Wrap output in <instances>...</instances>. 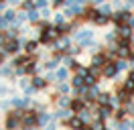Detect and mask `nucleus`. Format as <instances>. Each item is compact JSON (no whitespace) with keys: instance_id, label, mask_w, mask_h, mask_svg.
<instances>
[{"instance_id":"1","label":"nucleus","mask_w":134,"mask_h":130,"mask_svg":"<svg viewBox=\"0 0 134 130\" xmlns=\"http://www.w3.org/2000/svg\"><path fill=\"white\" fill-rule=\"evenodd\" d=\"M23 112L25 110H12L6 114V120H4V128L6 130H18L20 128V120H23Z\"/></svg>"},{"instance_id":"2","label":"nucleus","mask_w":134,"mask_h":130,"mask_svg":"<svg viewBox=\"0 0 134 130\" xmlns=\"http://www.w3.org/2000/svg\"><path fill=\"white\" fill-rule=\"evenodd\" d=\"M25 39H20V37H16V39H8L6 43H4V47H2V51L6 53V55H16L20 49L25 47Z\"/></svg>"},{"instance_id":"3","label":"nucleus","mask_w":134,"mask_h":130,"mask_svg":"<svg viewBox=\"0 0 134 130\" xmlns=\"http://www.w3.org/2000/svg\"><path fill=\"white\" fill-rule=\"evenodd\" d=\"M75 43H77V47H90L93 43V31H90V29H79V31L75 32Z\"/></svg>"},{"instance_id":"4","label":"nucleus","mask_w":134,"mask_h":130,"mask_svg":"<svg viewBox=\"0 0 134 130\" xmlns=\"http://www.w3.org/2000/svg\"><path fill=\"white\" fill-rule=\"evenodd\" d=\"M130 18H132V12L130 10H116V12H112V16H110V20L116 24V26H120V24H128L130 23Z\"/></svg>"},{"instance_id":"5","label":"nucleus","mask_w":134,"mask_h":130,"mask_svg":"<svg viewBox=\"0 0 134 130\" xmlns=\"http://www.w3.org/2000/svg\"><path fill=\"white\" fill-rule=\"evenodd\" d=\"M37 118H39V112H37V110H25V112H23L20 126H23V128H35V126H37Z\"/></svg>"},{"instance_id":"6","label":"nucleus","mask_w":134,"mask_h":130,"mask_svg":"<svg viewBox=\"0 0 134 130\" xmlns=\"http://www.w3.org/2000/svg\"><path fill=\"white\" fill-rule=\"evenodd\" d=\"M116 39L118 41H126V43H128V41H130V37H132L134 35V29L132 26H130V24H120V26H116Z\"/></svg>"},{"instance_id":"7","label":"nucleus","mask_w":134,"mask_h":130,"mask_svg":"<svg viewBox=\"0 0 134 130\" xmlns=\"http://www.w3.org/2000/svg\"><path fill=\"white\" fill-rule=\"evenodd\" d=\"M31 104H33V102H31V98H29V96H16V98L10 100V106H14L16 110H26Z\"/></svg>"},{"instance_id":"8","label":"nucleus","mask_w":134,"mask_h":130,"mask_svg":"<svg viewBox=\"0 0 134 130\" xmlns=\"http://www.w3.org/2000/svg\"><path fill=\"white\" fill-rule=\"evenodd\" d=\"M65 126H67L69 130H81V128L85 126V122L81 120L77 114H73V116H69V118L65 120Z\"/></svg>"},{"instance_id":"9","label":"nucleus","mask_w":134,"mask_h":130,"mask_svg":"<svg viewBox=\"0 0 134 130\" xmlns=\"http://www.w3.org/2000/svg\"><path fill=\"white\" fill-rule=\"evenodd\" d=\"M33 61H37V55H16L14 57V61H12V67H25V65L33 63Z\"/></svg>"},{"instance_id":"10","label":"nucleus","mask_w":134,"mask_h":130,"mask_svg":"<svg viewBox=\"0 0 134 130\" xmlns=\"http://www.w3.org/2000/svg\"><path fill=\"white\" fill-rule=\"evenodd\" d=\"M118 75V69L116 65H114V61H108V63L102 67V77H106V79H114Z\"/></svg>"},{"instance_id":"11","label":"nucleus","mask_w":134,"mask_h":130,"mask_svg":"<svg viewBox=\"0 0 134 130\" xmlns=\"http://www.w3.org/2000/svg\"><path fill=\"white\" fill-rule=\"evenodd\" d=\"M108 61H110V59H108V55L104 53V49H102V51H98V53H93V57H92V65L100 67V69L108 63Z\"/></svg>"},{"instance_id":"12","label":"nucleus","mask_w":134,"mask_h":130,"mask_svg":"<svg viewBox=\"0 0 134 130\" xmlns=\"http://www.w3.org/2000/svg\"><path fill=\"white\" fill-rule=\"evenodd\" d=\"M112 114H114V110H112L110 106H98V108H96V118H100V120H104V122L108 120Z\"/></svg>"},{"instance_id":"13","label":"nucleus","mask_w":134,"mask_h":130,"mask_svg":"<svg viewBox=\"0 0 134 130\" xmlns=\"http://www.w3.org/2000/svg\"><path fill=\"white\" fill-rule=\"evenodd\" d=\"M83 108H85V102L81 100V98H71V104H69V110H71V114H79Z\"/></svg>"},{"instance_id":"14","label":"nucleus","mask_w":134,"mask_h":130,"mask_svg":"<svg viewBox=\"0 0 134 130\" xmlns=\"http://www.w3.org/2000/svg\"><path fill=\"white\" fill-rule=\"evenodd\" d=\"M55 120V114H49V112H39V118H37V126H47L49 122Z\"/></svg>"},{"instance_id":"15","label":"nucleus","mask_w":134,"mask_h":130,"mask_svg":"<svg viewBox=\"0 0 134 130\" xmlns=\"http://www.w3.org/2000/svg\"><path fill=\"white\" fill-rule=\"evenodd\" d=\"M31 85L39 91V89H45V88H47V85H49V81L45 79V77H41V75H33V77H31Z\"/></svg>"},{"instance_id":"16","label":"nucleus","mask_w":134,"mask_h":130,"mask_svg":"<svg viewBox=\"0 0 134 130\" xmlns=\"http://www.w3.org/2000/svg\"><path fill=\"white\" fill-rule=\"evenodd\" d=\"M23 49H25V53H26V55H37V53H39V41H35V39L26 41Z\"/></svg>"},{"instance_id":"17","label":"nucleus","mask_w":134,"mask_h":130,"mask_svg":"<svg viewBox=\"0 0 134 130\" xmlns=\"http://www.w3.org/2000/svg\"><path fill=\"white\" fill-rule=\"evenodd\" d=\"M26 20H29V23H39V20H41V12H39V8H33V10H29V12H26Z\"/></svg>"},{"instance_id":"18","label":"nucleus","mask_w":134,"mask_h":130,"mask_svg":"<svg viewBox=\"0 0 134 130\" xmlns=\"http://www.w3.org/2000/svg\"><path fill=\"white\" fill-rule=\"evenodd\" d=\"M67 77H69V69H67V67H59V69H55V79H57V83H59V81H65Z\"/></svg>"},{"instance_id":"19","label":"nucleus","mask_w":134,"mask_h":130,"mask_svg":"<svg viewBox=\"0 0 134 130\" xmlns=\"http://www.w3.org/2000/svg\"><path fill=\"white\" fill-rule=\"evenodd\" d=\"M110 98L112 96H110L108 91H100V96L96 98V104L98 106H110Z\"/></svg>"},{"instance_id":"20","label":"nucleus","mask_w":134,"mask_h":130,"mask_svg":"<svg viewBox=\"0 0 134 130\" xmlns=\"http://www.w3.org/2000/svg\"><path fill=\"white\" fill-rule=\"evenodd\" d=\"M85 75H79V73H75V75H73V77H71V88H83L85 85V79H83Z\"/></svg>"},{"instance_id":"21","label":"nucleus","mask_w":134,"mask_h":130,"mask_svg":"<svg viewBox=\"0 0 134 130\" xmlns=\"http://www.w3.org/2000/svg\"><path fill=\"white\" fill-rule=\"evenodd\" d=\"M112 116H114V120H116V122H120V120H126L128 112H126V108H122V106H120V108H116V110H114V114H112Z\"/></svg>"},{"instance_id":"22","label":"nucleus","mask_w":134,"mask_h":130,"mask_svg":"<svg viewBox=\"0 0 134 130\" xmlns=\"http://www.w3.org/2000/svg\"><path fill=\"white\" fill-rule=\"evenodd\" d=\"M87 75H92L93 79L100 81V77H102V69H100V67H96V65H87Z\"/></svg>"},{"instance_id":"23","label":"nucleus","mask_w":134,"mask_h":130,"mask_svg":"<svg viewBox=\"0 0 134 130\" xmlns=\"http://www.w3.org/2000/svg\"><path fill=\"white\" fill-rule=\"evenodd\" d=\"M98 12H100V14H104V16H112V12H114V10H112V6H110L108 2H104V4H100V6H98Z\"/></svg>"},{"instance_id":"24","label":"nucleus","mask_w":134,"mask_h":130,"mask_svg":"<svg viewBox=\"0 0 134 130\" xmlns=\"http://www.w3.org/2000/svg\"><path fill=\"white\" fill-rule=\"evenodd\" d=\"M122 89H126L128 94H132V96H134V79H132V77H126V79H124Z\"/></svg>"},{"instance_id":"25","label":"nucleus","mask_w":134,"mask_h":130,"mask_svg":"<svg viewBox=\"0 0 134 130\" xmlns=\"http://www.w3.org/2000/svg\"><path fill=\"white\" fill-rule=\"evenodd\" d=\"M57 89H59V94H61V96H69V89H71V83H65V81H59Z\"/></svg>"},{"instance_id":"26","label":"nucleus","mask_w":134,"mask_h":130,"mask_svg":"<svg viewBox=\"0 0 134 130\" xmlns=\"http://www.w3.org/2000/svg\"><path fill=\"white\" fill-rule=\"evenodd\" d=\"M57 104L61 106V108H69L71 98H69V96H61V94H59V96H57Z\"/></svg>"},{"instance_id":"27","label":"nucleus","mask_w":134,"mask_h":130,"mask_svg":"<svg viewBox=\"0 0 134 130\" xmlns=\"http://www.w3.org/2000/svg\"><path fill=\"white\" fill-rule=\"evenodd\" d=\"M114 65H116L118 73L124 71V69H128V61H126V59H114Z\"/></svg>"},{"instance_id":"28","label":"nucleus","mask_w":134,"mask_h":130,"mask_svg":"<svg viewBox=\"0 0 134 130\" xmlns=\"http://www.w3.org/2000/svg\"><path fill=\"white\" fill-rule=\"evenodd\" d=\"M92 130H106V124H104V120H100V118H96V120L92 122V126H90Z\"/></svg>"},{"instance_id":"29","label":"nucleus","mask_w":134,"mask_h":130,"mask_svg":"<svg viewBox=\"0 0 134 130\" xmlns=\"http://www.w3.org/2000/svg\"><path fill=\"white\" fill-rule=\"evenodd\" d=\"M65 20H67L65 16L61 14V12H57V14L53 16V23H51V24H53V26H59V24H63V23H65Z\"/></svg>"},{"instance_id":"30","label":"nucleus","mask_w":134,"mask_h":130,"mask_svg":"<svg viewBox=\"0 0 134 130\" xmlns=\"http://www.w3.org/2000/svg\"><path fill=\"white\" fill-rule=\"evenodd\" d=\"M20 6H23L25 12H29V10H33V8H35V2H33V0H23V2H20Z\"/></svg>"},{"instance_id":"31","label":"nucleus","mask_w":134,"mask_h":130,"mask_svg":"<svg viewBox=\"0 0 134 130\" xmlns=\"http://www.w3.org/2000/svg\"><path fill=\"white\" fill-rule=\"evenodd\" d=\"M96 24H100V26H104V24H108L110 23V16H104V14H98V18L93 20Z\"/></svg>"},{"instance_id":"32","label":"nucleus","mask_w":134,"mask_h":130,"mask_svg":"<svg viewBox=\"0 0 134 130\" xmlns=\"http://www.w3.org/2000/svg\"><path fill=\"white\" fill-rule=\"evenodd\" d=\"M116 128L118 130H130V122L128 120H120V122H116Z\"/></svg>"},{"instance_id":"33","label":"nucleus","mask_w":134,"mask_h":130,"mask_svg":"<svg viewBox=\"0 0 134 130\" xmlns=\"http://www.w3.org/2000/svg\"><path fill=\"white\" fill-rule=\"evenodd\" d=\"M33 2H35V8H45L49 4V0H33Z\"/></svg>"},{"instance_id":"34","label":"nucleus","mask_w":134,"mask_h":130,"mask_svg":"<svg viewBox=\"0 0 134 130\" xmlns=\"http://www.w3.org/2000/svg\"><path fill=\"white\" fill-rule=\"evenodd\" d=\"M39 12H41V18H49L51 12H49V8L45 6V8H39Z\"/></svg>"},{"instance_id":"35","label":"nucleus","mask_w":134,"mask_h":130,"mask_svg":"<svg viewBox=\"0 0 134 130\" xmlns=\"http://www.w3.org/2000/svg\"><path fill=\"white\" fill-rule=\"evenodd\" d=\"M51 2H53V6H55V8H59V6H65L67 0H51Z\"/></svg>"},{"instance_id":"36","label":"nucleus","mask_w":134,"mask_h":130,"mask_svg":"<svg viewBox=\"0 0 134 130\" xmlns=\"http://www.w3.org/2000/svg\"><path fill=\"white\" fill-rule=\"evenodd\" d=\"M45 130H57V124H55V120H53V122H49V124L45 126Z\"/></svg>"},{"instance_id":"37","label":"nucleus","mask_w":134,"mask_h":130,"mask_svg":"<svg viewBox=\"0 0 134 130\" xmlns=\"http://www.w3.org/2000/svg\"><path fill=\"white\" fill-rule=\"evenodd\" d=\"M6 4H10V6H16V4H20V0H6Z\"/></svg>"},{"instance_id":"38","label":"nucleus","mask_w":134,"mask_h":130,"mask_svg":"<svg viewBox=\"0 0 134 130\" xmlns=\"http://www.w3.org/2000/svg\"><path fill=\"white\" fill-rule=\"evenodd\" d=\"M4 57H6V53H4V51H2V49H0V65L4 63Z\"/></svg>"},{"instance_id":"39","label":"nucleus","mask_w":134,"mask_h":130,"mask_svg":"<svg viewBox=\"0 0 134 130\" xmlns=\"http://www.w3.org/2000/svg\"><path fill=\"white\" fill-rule=\"evenodd\" d=\"M6 8V0H0V10H4Z\"/></svg>"},{"instance_id":"40","label":"nucleus","mask_w":134,"mask_h":130,"mask_svg":"<svg viewBox=\"0 0 134 130\" xmlns=\"http://www.w3.org/2000/svg\"><path fill=\"white\" fill-rule=\"evenodd\" d=\"M128 77H132V79H134V67L130 69V71H128Z\"/></svg>"},{"instance_id":"41","label":"nucleus","mask_w":134,"mask_h":130,"mask_svg":"<svg viewBox=\"0 0 134 130\" xmlns=\"http://www.w3.org/2000/svg\"><path fill=\"white\" fill-rule=\"evenodd\" d=\"M93 2H96V4H98V6H100V4H104V2H106V0H93Z\"/></svg>"},{"instance_id":"42","label":"nucleus","mask_w":134,"mask_h":130,"mask_svg":"<svg viewBox=\"0 0 134 130\" xmlns=\"http://www.w3.org/2000/svg\"><path fill=\"white\" fill-rule=\"evenodd\" d=\"M130 130H134V120H132V122H130Z\"/></svg>"},{"instance_id":"43","label":"nucleus","mask_w":134,"mask_h":130,"mask_svg":"<svg viewBox=\"0 0 134 130\" xmlns=\"http://www.w3.org/2000/svg\"><path fill=\"white\" fill-rule=\"evenodd\" d=\"M81 130H92V128H90V126H83V128H81Z\"/></svg>"},{"instance_id":"44","label":"nucleus","mask_w":134,"mask_h":130,"mask_svg":"<svg viewBox=\"0 0 134 130\" xmlns=\"http://www.w3.org/2000/svg\"><path fill=\"white\" fill-rule=\"evenodd\" d=\"M0 23H2V14H0Z\"/></svg>"},{"instance_id":"45","label":"nucleus","mask_w":134,"mask_h":130,"mask_svg":"<svg viewBox=\"0 0 134 130\" xmlns=\"http://www.w3.org/2000/svg\"><path fill=\"white\" fill-rule=\"evenodd\" d=\"M0 77H2V71H0Z\"/></svg>"},{"instance_id":"46","label":"nucleus","mask_w":134,"mask_h":130,"mask_svg":"<svg viewBox=\"0 0 134 130\" xmlns=\"http://www.w3.org/2000/svg\"><path fill=\"white\" fill-rule=\"evenodd\" d=\"M132 106H134V100H132Z\"/></svg>"}]
</instances>
